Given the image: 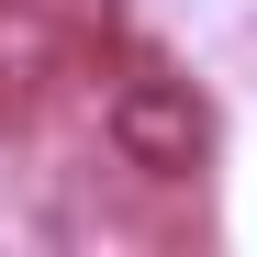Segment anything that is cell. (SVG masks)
I'll list each match as a JSON object with an SVG mask.
<instances>
[{"mask_svg": "<svg viewBox=\"0 0 257 257\" xmlns=\"http://www.w3.org/2000/svg\"><path fill=\"white\" fill-rule=\"evenodd\" d=\"M101 135H112V157L135 168V179L179 190L190 168L212 157V112H201V90H190V78H157V67H135V78H112Z\"/></svg>", "mask_w": 257, "mask_h": 257, "instance_id": "cell-1", "label": "cell"}, {"mask_svg": "<svg viewBox=\"0 0 257 257\" xmlns=\"http://www.w3.org/2000/svg\"><path fill=\"white\" fill-rule=\"evenodd\" d=\"M56 67H67V23L45 0H0V101H34Z\"/></svg>", "mask_w": 257, "mask_h": 257, "instance_id": "cell-2", "label": "cell"}]
</instances>
